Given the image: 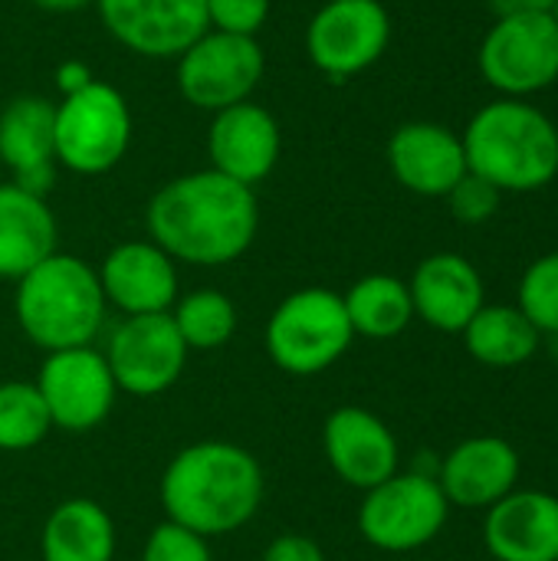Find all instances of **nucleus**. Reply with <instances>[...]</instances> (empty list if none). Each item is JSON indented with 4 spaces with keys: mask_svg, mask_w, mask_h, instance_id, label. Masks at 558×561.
<instances>
[{
    "mask_svg": "<svg viewBox=\"0 0 558 561\" xmlns=\"http://www.w3.org/2000/svg\"><path fill=\"white\" fill-rule=\"evenodd\" d=\"M148 237L174 263L227 266L240 260L260 230L257 191L214 171H191L168 181L145 210Z\"/></svg>",
    "mask_w": 558,
    "mask_h": 561,
    "instance_id": "1",
    "label": "nucleus"
},
{
    "mask_svg": "<svg viewBox=\"0 0 558 561\" xmlns=\"http://www.w3.org/2000/svg\"><path fill=\"white\" fill-rule=\"evenodd\" d=\"M266 493L260 460L227 440L191 444L161 477V506L171 523L210 539L247 526Z\"/></svg>",
    "mask_w": 558,
    "mask_h": 561,
    "instance_id": "2",
    "label": "nucleus"
},
{
    "mask_svg": "<svg viewBox=\"0 0 558 561\" xmlns=\"http://www.w3.org/2000/svg\"><path fill=\"white\" fill-rule=\"evenodd\" d=\"M460 141L467 171L490 181L500 194H529L556 181V122L523 99H497L483 105L464 128Z\"/></svg>",
    "mask_w": 558,
    "mask_h": 561,
    "instance_id": "3",
    "label": "nucleus"
},
{
    "mask_svg": "<svg viewBox=\"0 0 558 561\" xmlns=\"http://www.w3.org/2000/svg\"><path fill=\"white\" fill-rule=\"evenodd\" d=\"M99 273L69 253H53L16 283V325L43 352L89 345L105 322Z\"/></svg>",
    "mask_w": 558,
    "mask_h": 561,
    "instance_id": "4",
    "label": "nucleus"
},
{
    "mask_svg": "<svg viewBox=\"0 0 558 561\" xmlns=\"http://www.w3.org/2000/svg\"><path fill=\"white\" fill-rule=\"evenodd\" d=\"M266 355L286 375L309 378L332 368L352 345L355 332L339 293L309 286L289 293L266 322Z\"/></svg>",
    "mask_w": 558,
    "mask_h": 561,
    "instance_id": "5",
    "label": "nucleus"
},
{
    "mask_svg": "<svg viewBox=\"0 0 558 561\" xmlns=\"http://www.w3.org/2000/svg\"><path fill=\"white\" fill-rule=\"evenodd\" d=\"M132 131L125 95L92 79L86 89L56 102V164L86 178L105 174L128 154Z\"/></svg>",
    "mask_w": 558,
    "mask_h": 561,
    "instance_id": "6",
    "label": "nucleus"
},
{
    "mask_svg": "<svg viewBox=\"0 0 558 561\" xmlns=\"http://www.w3.org/2000/svg\"><path fill=\"white\" fill-rule=\"evenodd\" d=\"M451 503L431 473H395L372 486L358 506V533L382 552H418L447 526Z\"/></svg>",
    "mask_w": 558,
    "mask_h": 561,
    "instance_id": "7",
    "label": "nucleus"
},
{
    "mask_svg": "<svg viewBox=\"0 0 558 561\" xmlns=\"http://www.w3.org/2000/svg\"><path fill=\"white\" fill-rule=\"evenodd\" d=\"M480 76L503 99H526L558 79V23L553 13H506L477 53Z\"/></svg>",
    "mask_w": 558,
    "mask_h": 561,
    "instance_id": "8",
    "label": "nucleus"
},
{
    "mask_svg": "<svg viewBox=\"0 0 558 561\" xmlns=\"http://www.w3.org/2000/svg\"><path fill=\"white\" fill-rule=\"evenodd\" d=\"M266 72V53L257 36L207 30L178 56V92L201 112H224L247 102Z\"/></svg>",
    "mask_w": 558,
    "mask_h": 561,
    "instance_id": "9",
    "label": "nucleus"
},
{
    "mask_svg": "<svg viewBox=\"0 0 558 561\" xmlns=\"http://www.w3.org/2000/svg\"><path fill=\"white\" fill-rule=\"evenodd\" d=\"M391 43L382 0H329L306 26V56L329 79H352L375 66Z\"/></svg>",
    "mask_w": 558,
    "mask_h": 561,
    "instance_id": "10",
    "label": "nucleus"
},
{
    "mask_svg": "<svg viewBox=\"0 0 558 561\" xmlns=\"http://www.w3.org/2000/svg\"><path fill=\"white\" fill-rule=\"evenodd\" d=\"M33 385L49 411L53 427L66 434H86L99 427L112 414L118 394L105 355L92 345L49 352Z\"/></svg>",
    "mask_w": 558,
    "mask_h": 561,
    "instance_id": "11",
    "label": "nucleus"
},
{
    "mask_svg": "<svg viewBox=\"0 0 558 561\" xmlns=\"http://www.w3.org/2000/svg\"><path fill=\"white\" fill-rule=\"evenodd\" d=\"M115 388L135 398H155L178 385L187 365V345L178 335L171 312L125 316L105 352Z\"/></svg>",
    "mask_w": 558,
    "mask_h": 561,
    "instance_id": "12",
    "label": "nucleus"
},
{
    "mask_svg": "<svg viewBox=\"0 0 558 561\" xmlns=\"http://www.w3.org/2000/svg\"><path fill=\"white\" fill-rule=\"evenodd\" d=\"M102 26L125 49L148 59H178L207 33V0H95Z\"/></svg>",
    "mask_w": 558,
    "mask_h": 561,
    "instance_id": "13",
    "label": "nucleus"
},
{
    "mask_svg": "<svg viewBox=\"0 0 558 561\" xmlns=\"http://www.w3.org/2000/svg\"><path fill=\"white\" fill-rule=\"evenodd\" d=\"M322 450L332 473L352 490L368 493L398 473V440L391 427L365 408H339L322 427Z\"/></svg>",
    "mask_w": 558,
    "mask_h": 561,
    "instance_id": "14",
    "label": "nucleus"
},
{
    "mask_svg": "<svg viewBox=\"0 0 558 561\" xmlns=\"http://www.w3.org/2000/svg\"><path fill=\"white\" fill-rule=\"evenodd\" d=\"M280 151H283L280 122L263 105L247 99L224 112H214V122L207 128V154L214 171L247 187H257L273 174Z\"/></svg>",
    "mask_w": 558,
    "mask_h": 561,
    "instance_id": "15",
    "label": "nucleus"
},
{
    "mask_svg": "<svg viewBox=\"0 0 558 561\" xmlns=\"http://www.w3.org/2000/svg\"><path fill=\"white\" fill-rule=\"evenodd\" d=\"M0 168L10 184L46 197L56 181V102L16 95L0 112Z\"/></svg>",
    "mask_w": 558,
    "mask_h": 561,
    "instance_id": "16",
    "label": "nucleus"
},
{
    "mask_svg": "<svg viewBox=\"0 0 558 561\" xmlns=\"http://www.w3.org/2000/svg\"><path fill=\"white\" fill-rule=\"evenodd\" d=\"M105 302L125 316L171 312L178 302V270L174 260L151 240H128L109 250L95 270Z\"/></svg>",
    "mask_w": 558,
    "mask_h": 561,
    "instance_id": "17",
    "label": "nucleus"
},
{
    "mask_svg": "<svg viewBox=\"0 0 558 561\" xmlns=\"http://www.w3.org/2000/svg\"><path fill=\"white\" fill-rule=\"evenodd\" d=\"M520 454L503 437H467L457 444L434 473L447 503L464 510H490L520 483Z\"/></svg>",
    "mask_w": 558,
    "mask_h": 561,
    "instance_id": "18",
    "label": "nucleus"
},
{
    "mask_svg": "<svg viewBox=\"0 0 558 561\" xmlns=\"http://www.w3.org/2000/svg\"><path fill=\"white\" fill-rule=\"evenodd\" d=\"M388 168L401 187L421 197H447L467 174L460 135L437 122H408L388 138Z\"/></svg>",
    "mask_w": 558,
    "mask_h": 561,
    "instance_id": "19",
    "label": "nucleus"
},
{
    "mask_svg": "<svg viewBox=\"0 0 558 561\" xmlns=\"http://www.w3.org/2000/svg\"><path fill=\"white\" fill-rule=\"evenodd\" d=\"M408 289L414 316L447 335H460L467 322L487 306L483 279L477 266L460 253H434L421 260Z\"/></svg>",
    "mask_w": 558,
    "mask_h": 561,
    "instance_id": "20",
    "label": "nucleus"
},
{
    "mask_svg": "<svg viewBox=\"0 0 558 561\" xmlns=\"http://www.w3.org/2000/svg\"><path fill=\"white\" fill-rule=\"evenodd\" d=\"M483 542L497 561H556L558 496L516 486L487 510Z\"/></svg>",
    "mask_w": 558,
    "mask_h": 561,
    "instance_id": "21",
    "label": "nucleus"
},
{
    "mask_svg": "<svg viewBox=\"0 0 558 561\" xmlns=\"http://www.w3.org/2000/svg\"><path fill=\"white\" fill-rule=\"evenodd\" d=\"M59 227L46 204L10 181L0 184V279L20 283L33 266L56 253Z\"/></svg>",
    "mask_w": 558,
    "mask_h": 561,
    "instance_id": "22",
    "label": "nucleus"
},
{
    "mask_svg": "<svg viewBox=\"0 0 558 561\" xmlns=\"http://www.w3.org/2000/svg\"><path fill=\"white\" fill-rule=\"evenodd\" d=\"M39 552L43 561H112L115 523L95 500H66L46 516Z\"/></svg>",
    "mask_w": 558,
    "mask_h": 561,
    "instance_id": "23",
    "label": "nucleus"
},
{
    "mask_svg": "<svg viewBox=\"0 0 558 561\" xmlns=\"http://www.w3.org/2000/svg\"><path fill=\"white\" fill-rule=\"evenodd\" d=\"M460 335L467 352L487 368L526 365L543 345L539 329L523 316L520 306H497V302L483 306Z\"/></svg>",
    "mask_w": 558,
    "mask_h": 561,
    "instance_id": "24",
    "label": "nucleus"
},
{
    "mask_svg": "<svg viewBox=\"0 0 558 561\" xmlns=\"http://www.w3.org/2000/svg\"><path fill=\"white\" fill-rule=\"evenodd\" d=\"M345 312L352 322V332L362 339H395L401 335L411 319H414V302H411V289L405 279L391 276V273H368L362 276L345 296Z\"/></svg>",
    "mask_w": 558,
    "mask_h": 561,
    "instance_id": "25",
    "label": "nucleus"
},
{
    "mask_svg": "<svg viewBox=\"0 0 558 561\" xmlns=\"http://www.w3.org/2000/svg\"><path fill=\"white\" fill-rule=\"evenodd\" d=\"M171 322L187 352H214L234 339L237 306L220 289H194L187 296H178V302L171 306Z\"/></svg>",
    "mask_w": 558,
    "mask_h": 561,
    "instance_id": "26",
    "label": "nucleus"
},
{
    "mask_svg": "<svg viewBox=\"0 0 558 561\" xmlns=\"http://www.w3.org/2000/svg\"><path fill=\"white\" fill-rule=\"evenodd\" d=\"M53 431L49 411L33 381H3L0 385V450L20 454L33 450Z\"/></svg>",
    "mask_w": 558,
    "mask_h": 561,
    "instance_id": "27",
    "label": "nucleus"
},
{
    "mask_svg": "<svg viewBox=\"0 0 558 561\" xmlns=\"http://www.w3.org/2000/svg\"><path fill=\"white\" fill-rule=\"evenodd\" d=\"M516 306L539 329L543 339L558 335V250L539 256L520 279Z\"/></svg>",
    "mask_w": 558,
    "mask_h": 561,
    "instance_id": "28",
    "label": "nucleus"
},
{
    "mask_svg": "<svg viewBox=\"0 0 558 561\" xmlns=\"http://www.w3.org/2000/svg\"><path fill=\"white\" fill-rule=\"evenodd\" d=\"M141 561H214V556L204 536L168 519L151 529Z\"/></svg>",
    "mask_w": 558,
    "mask_h": 561,
    "instance_id": "29",
    "label": "nucleus"
},
{
    "mask_svg": "<svg viewBox=\"0 0 558 561\" xmlns=\"http://www.w3.org/2000/svg\"><path fill=\"white\" fill-rule=\"evenodd\" d=\"M500 201L503 194L483 181L480 174L467 171L451 191H447V204H451V214L460 220V224H487L497 210H500Z\"/></svg>",
    "mask_w": 558,
    "mask_h": 561,
    "instance_id": "30",
    "label": "nucleus"
},
{
    "mask_svg": "<svg viewBox=\"0 0 558 561\" xmlns=\"http://www.w3.org/2000/svg\"><path fill=\"white\" fill-rule=\"evenodd\" d=\"M270 16V0H207V26L237 36H257Z\"/></svg>",
    "mask_w": 558,
    "mask_h": 561,
    "instance_id": "31",
    "label": "nucleus"
},
{
    "mask_svg": "<svg viewBox=\"0 0 558 561\" xmlns=\"http://www.w3.org/2000/svg\"><path fill=\"white\" fill-rule=\"evenodd\" d=\"M263 561H326V556L316 539L299 533H283L266 546Z\"/></svg>",
    "mask_w": 558,
    "mask_h": 561,
    "instance_id": "32",
    "label": "nucleus"
},
{
    "mask_svg": "<svg viewBox=\"0 0 558 561\" xmlns=\"http://www.w3.org/2000/svg\"><path fill=\"white\" fill-rule=\"evenodd\" d=\"M92 79H95V76H92V69H89L82 59H66V62L56 66V89H59V95L79 92V89H86Z\"/></svg>",
    "mask_w": 558,
    "mask_h": 561,
    "instance_id": "33",
    "label": "nucleus"
},
{
    "mask_svg": "<svg viewBox=\"0 0 558 561\" xmlns=\"http://www.w3.org/2000/svg\"><path fill=\"white\" fill-rule=\"evenodd\" d=\"M490 7L497 10V16H506V13H553L558 0H490Z\"/></svg>",
    "mask_w": 558,
    "mask_h": 561,
    "instance_id": "34",
    "label": "nucleus"
},
{
    "mask_svg": "<svg viewBox=\"0 0 558 561\" xmlns=\"http://www.w3.org/2000/svg\"><path fill=\"white\" fill-rule=\"evenodd\" d=\"M36 7L49 10V13H72V10H82V7H92L95 0H33Z\"/></svg>",
    "mask_w": 558,
    "mask_h": 561,
    "instance_id": "35",
    "label": "nucleus"
},
{
    "mask_svg": "<svg viewBox=\"0 0 558 561\" xmlns=\"http://www.w3.org/2000/svg\"><path fill=\"white\" fill-rule=\"evenodd\" d=\"M553 20H556V23H558V7H556V10H553Z\"/></svg>",
    "mask_w": 558,
    "mask_h": 561,
    "instance_id": "36",
    "label": "nucleus"
},
{
    "mask_svg": "<svg viewBox=\"0 0 558 561\" xmlns=\"http://www.w3.org/2000/svg\"><path fill=\"white\" fill-rule=\"evenodd\" d=\"M556 561H558V559H556Z\"/></svg>",
    "mask_w": 558,
    "mask_h": 561,
    "instance_id": "37",
    "label": "nucleus"
}]
</instances>
